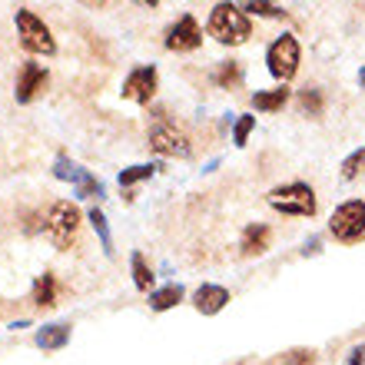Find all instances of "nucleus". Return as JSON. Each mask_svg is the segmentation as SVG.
<instances>
[{"label": "nucleus", "mask_w": 365, "mask_h": 365, "mask_svg": "<svg viewBox=\"0 0 365 365\" xmlns=\"http://www.w3.org/2000/svg\"><path fill=\"white\" fill-rule=\"evenodd\" d=\"M156 83H160V73L156 67H136L130 77L123 80V100H133V103H150L156 93Z\"/></svg>", "instance_id": "obj_8"}, {"label": "nucleus", "mask_w": 365, "mask_h": 365, "mask_svg": "<svg viewBox=\"0 0 365 365\" xmlns=\"http://www.w3.org/2000/svg\"><path fill=\"white\" fill-rule=\"evenodd\" d=\"M212 83H216V87H222V90H236L242 83V67L236 63V60H226V63H220V67H216Z\"/></svg>", "instance_id": "obj_16"}, {"label": "nucleus", "mask_w": 365, "mask_h": 365, "mask_svg": "<svg viewBox=\"0 0 365 365\" xmlns=\"http://www.w3.org/2000/svg\"><path fill=\"white\" fill-rule=\"evenodd\" d=\"M319 246H322V242H319V236H312V240L306 242V250H302V252H306V256H316V252H319Z\"/></svg>", "instance_id": "obj_28"}, {"label": "nucleus", "mask_w": 365, "mask_h": 365, "mask_svg": "<svg viewBox=\"0 0 365 365\" xmlns=\"http://www.w3.org/2000/svg\"><path fill=\"white\" fill-rule=\"evenodd\" d=\"M47 80H50L47 70L40 67V63H24V67H20V77H17V90H14V93H17V103H30L40 90L47 87Z\"/></svg>", "instance_id": "obj_10"}, {"label": "nucleus", "mask_w": 365, "mask_h": 365, "mask_svg": "<svg viewBox=\"0 0 365 365\" xmlns=\"http://www.w3.org/2000/svg\"><path fill=\"white\" fill-rule=\"evenodd\" d=\"M359 83H362V87H365V70H359Z\"/></svg>", "instance_id": "obj_30"}, {"label": "nucleus", "mask_w": 365, "mask_h": 365, "mask_svg": "<svg viewBox=\"0 0 365 365\" xmlns=\"http://www.w3.org/2000/svg\"><path fill=\"white\" fill-rule=\"evenodd\" d=\"M202 43V30L200 24L186 14V17H180L170 27V34H166V50H176V53H186V50H196Z\"/></svg>", "instance_id": "obj_9"}, {"label": "nucleus", "mask_w": 365, "mask_h": 365, "mask_svg": "<svg viewBox=\"0 0 365 365\" xmlns=\"http://www.w3.org/2000/svg\"><path fill=\"white\" fill-rule=\"evenodd\" d=\"M182 302V286H163V289H156V292H150V309L153 312H166V309H173Z\"/></svg>", "instance_id": "obj_15"}, {"label": "nucleus", "mask_w": 365, "mask_h": 365, "mask_svg": "<svg viewBox=\"0 0 365 365\" xmlns=\"http://www.w3.org/2000/svg\"><path fill=\"white\" fill-rule=\"evenodd\" d=\"M269 206L286 216H316V192L306 182H286L269 192Z\"/></svg>", "instance_id": "obj_4"}, {"label": "nucleus", "mask_w": 365, "mask_h": 365, "mask_svg": "<svg viewBox=\"0 0 365 365\" xmlns=\"http://www.w3.org/2000/svg\"><path fill=\"white\" fill-rule=\"evenodd\" d=\"M37 349H43V352H57V349H63L70 342V326L67 322H50V326H43L37 332Z\"/></svg>", "instance_id": "obj_12"}, {"label": "nucleus", "mask_w": 365, "mask_h": 365, "mask_svg": "<svg viewBox=\"0 0 365 365\" xmlns=\"http://www.w3.org/2000/svg\"><path fill=\"white\" fill-rule=\"evenodd\" d=\"M242 10H250V14H256V17H286V10L276 7V4H246Z\"/></svg>", "instance_id": "obj_27"}, {"label": "nucleus", "mask_w": 365, "mask_h": 365, "mask_svg": "<svg viewBox=\"0 0 365 365\" xmlns=\"http://www.w3.org/2000/svg\"><path fill=\"white\" fill-rule=\"evenodd\" d=\"M17 34H20L24 50H30V53H40V57H53L57 53V40H53L50 27L34 10H27V7L17 10Z\"/></svg>", "instance_id": "obj_3"}, {"label": "nucleus", "mask_w": 365, "mask_h": 365, "mask_svg": "<svg viewBox=\"0 0 365 365\" xmlns=\"http://www.w3.org/2000/svg\"><path fill=\"white\" fill-rule=\"evenodd\" d=\"M362 170H365V146L346 156V163H342V180H356Z\"/></svg>", "instance_id": "obj_23"}, {"label": "nucleus", "mask_w": 365, "mask_h": 365, "mask_svg": "<svg viewBox=\"0 0 365 365\" xmlns=\"http://www.w3.org/2000/svg\"><path fill=\"white\" fill-rule=\"evenodd\" d=\"M250 34H252V24H250V17L242 14V7H236V4H216V7H212L210 37L236 47V43H246Z\"/></svg>", "instance_id": "obj_1"}, {"label": "nucleus", "mask_w": 365, "mask_h": 365, "mask_svg": "<svg viewBox=\"0 0 365 365\" xmlns=\"http://www.w3.org/2000/svg\"><path fill=\"white\" fill-rule=\"evenodd\" d=\"M34 306H40V309L57 306V279L50 276V272L37 276V282H34Z\"/></svg>", "instance_id": "obj_14"}, {"label": "nucleus", "mask_w": 365, "mask_h": 365, "mask_svg": "<svg viewBox=\"0 0 365 365\" xmlns=\"http://www.w3.org/2000/svg\"><path fill=\"white\" fill-rule=\"evenodd\" d=\"M156 170H160V166H156V163H140V166H130V170H123V173H120V186H123V190H130L133 182H140V180H150V176H153Z\"/></svg>", "instance_id": "obj_21"}, {"label": "nucleus", "mask_w": 365, "mask_h": 365, "mask_svg": "<svg viewBox=\"0 0 365 365\" xmlns=\"http://www.w3.org/2000/svg\"><path fill=\"white\" fill-rule=\"evenodd\" d=\"M77 230H80V210L73 206V202L60 200L53 202L47 210V220H43V236H47V242L53 246V250H70L73 246V240H77Z\"/></svg>", "instance_id": "obj_2"}, {"label": "nucleus", "mask_w": 365, "mask_h": 365, "mask_svg": "<svg viewBox=\"0 0 365 365\" xmlns=\"http://www.w3.org/2000/svg\"><path fill=\"white\" fill-rule=\"evenodd\" d=\"M196 309H200L202 316H216V312H222L226 309V302H230V289L222 286H212V282H206V286L196 289Z\"/></svg>", "instance_id": "obj_11"}, {"label": "nucleus", "mask_w": 365, "mask_h": 365, "mask_svg": "<svg viewBox=\"0 0 365 365\" xmlns=\"http://www.w3.org/2000/svg\"><path fill=\"white\" fill-rule=\"evenodd\" d=\"M87 220H90V226L96 230V236H100V246H103V252L106 256H113V236H110V222H106V216H103V210H90L87 212Z\"/></svg>", "instance_id": "obj_17"}, {"label": "nucleus", "mask_w": 365, "mask_h": 365, "mask_svg": "<svg viewBox=\"0 0 365 365\" xmlns=\"http://www.w3.org/2000/svg\"><path fill=\"white\" fill-rule=\"evenodd\" d=\"M240 250H242V256H262V252L269 250V230H266L262 222H256V226H246Z\"/></svg>", "instance_id": "obj_13"}, {"label": "nucleus", "mask_w": 365, "mask_h": 365, "mask_svg": "<svg viewBox=\"0 0 365 365\" xmlns=\"http://www.w3.org/2000/svg\"><path fill=\"white\" fill-rule=\"evenodd\" d=\"M266 63H269V73L276 80H282V83L292 80L299 70V40L282 34V37L269 47V53H266Z\"/></svg>", "instance_id": "obj_7"}, {"label": "nucleus", "mask_w": 365, "mask_h": 365, "mask_svg": "<svg viewBox=\"0 0 365 365\" xmlns=\"http://www.w3.org/2000/svg\"><path fill=\"white\" fill-rule=\"evenodd\" d=\"M252 126H256V116H240L236 123H232V143L236 146H246V140H250Z\"/></svg>", "instance_id": "obj_24"}, {"label": "nucleus", "mask_w": 365, "mask_h": 365, "mask_svg": "<svg viewBox=\"0 0 365 365\" xmlns=\"http://www.w3.org/2000/svg\"><path fill=\"white\" fill-rule=\"evenodd\" d=\"M289 100V90L279 87V90H266V93H256L252 96V106L256 110H282Z\"/></svg>", "instance_id": "obj_19"}, {"label": "nucleus", "mask_w": 365, "mask_h": 365, "mask_svg": "<svg viewBox=\"0 0 365 365\" xmlns=\"http://www.w3.org/2000/svg\"><path fill=\"white\" fill-rule=\"evenodd\" d=\"M282 365H316V352H309V349H292L282 356Z\"/></svg>", "instance_id": "obj_26"}, {"label": "nucleus", "mask_w": 365, "mask_h": 365, "mask_svg": "<svg viewBox=\"0 0 365 365\" xmlns=\"http://www.w3.org/2000/svg\"><path fill=\"white\" fill-rule=\"evenodd\" d=\"M362 356H365V346H359L356 352H352V359H349V365H362Z\"/></svg>", "instance_id": "obj_29"}, {"label": "nucleus", "mask_w": 365, "mask_h": 365, "mask_svg": "<svg viewBox=\"0 0 365 365\" xmlns=\"http://www.w3.org/2000/svg\"><path fill=\"white\" fill-rule=\"evenodd\" d=\"M329 232H332L339 242L365 240V202L362 200L342 202V206L332 212V220H329Z\"/></svg>", "instance_id": "obj_5"}, {"label": "nucleus", "mask_w": 365, "mask_h": 365, "mask_svg": "<svg viewBox=\"0 0 365 365\" xmlns=\"http://www.w3.org/2000/svg\"><path fill=\"white\" fill-rule=\"evenodd\" d=\"M299 106H302L309 116H319L322 113V93H319V90H302V93H299Z\"/></svg>", "instance_id": "obj_25"}, {"label": "nucleus", "mask_w": 365, "mask_h": 365, "mask_svg": "<svg viewBox=\"0 0 365 365\" xmlns=\"http://www.w3.org/2000/svg\"><path fill=\"white\" fill-rule=\"evenodd\" d=\"M83 173H87V170H80L70 156H57V160H53V176H57V180L73 182V186H77V182L83 180Z\"/></svg>", "instance_id": "obj_18"}, {"label": "nucleus", "mask_w": 365, "mask_h": 365, "mask_svg": "<svg viewBox=\"0 0 365 365\" xmlns=\"http://www.w3.org/2000/svg\"><path fill=\"white\" fill-rule=\"evenodd\" d=\"M103 196V182L93 173H83V180L77 182V200H100Z\"/></svg>", "instance_id": "obj_22"}, {"label": "nucleus", "mask_w": 365, "mask_h": 365, "mask_svg": "<svg viewBox=\"0 0 365 365\" xmlns=\"http://www.w3.org/2000/svg\"><path fill=\"white\" fill-rule=\"evenodd\" d=\"M150 150H156L160 156H180V160H186V156L192 153V143L176 123L160 120V123H153V130H150Z\"/></svg>", "instance_id": "obj_6"}, {"label": "nucleus", "mask_w": 365, "mask_h": 365, "mask_svg": "<svg viewBox=\"0 0 365 365\" xmlns=\"http://www.w3.org/2000/svg\"><path fill=\"white\" fill-rule=\"evenodd\" d=\"M130 266H133V282H136V289H140V292H150V286H153V272H150L146 259L140 256V252H133Z\"/></svg>", "instance_id": "obj_20"}]
</instances>
